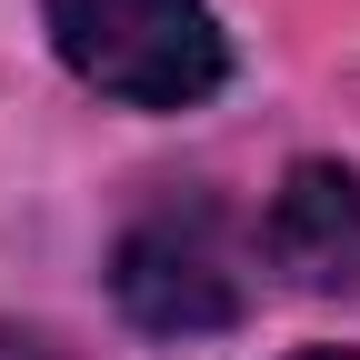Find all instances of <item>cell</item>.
Returning <instances> with one entry per match:
<instances>
[{
	"label": "cell",
	"instance_id": "obj_1",
	"mask_svg": "<svg viewBox=\"0 0 360 360\" xmlns=\"http://www.w3.org/2000/svg\"><path fill=\"white\" fill-rule=\"evenodd\" d=\"M51 11V51L70 80L130 110H191L231 80V40H220L210 0H40Z\"/></svg>",
	"mask_w": 360,
	"mask_h": 360
},
{
	"label": "cell",
	"instance_id": "obj_2",
	"mask_svg": "<svg viewBox=\"0 0 360 360\" xmlns=\"http://www.w3.org/2000/svg\"><path fill=\"white\" fill-rule=\"evenodd\" d=\"M110 300L141 321L150 340H210L250 310V260L240 231L210 200H160L120 231L110 250Z\"/></svg>",
	"mask_w": 360,
	"mask_h": 360
},
{
	"label": "cell",
	"instance_id": "obj_3",
	"mask_svg": "<svg viewBox=\"0 0 360 360\" xmlns=\"http://www.w3.org/2000/svg\"><path fill=\"white\" fill-rule=\"evenodd\" d=\"M260 260L290 290H360V170L290 160V180L260 210Z\"/></svg>",
	"mask_w": 360,
	"mask_h": 360
},
{
	"label": "cell",
	"instance_id": "obj_4",
	"mask_svg": "<svg viewBox=\"0 0 360 360\" xmlns=\"http://www.w3.org/2000/svg\"><path fill=\"white\" fill-rule=\"evenodd\" d=\"M0 360H51V350H40L30 330H0Z\"/></svg>",
	"mask_w": 360,
	"mask_h": 360
},
{
	"label": "cell",
	"instance_id": "obj_5",
	"mask_svg": "<svg viewBox=\"0 0 360 360\" xmlns=\"http://www.w3.org/2000/svg\"><path fill=\"white\" fill-rule=\"evenodd\" d=\"M300 360H360V350H300Z\"/></svg>",
	"mask_w": 360,
	"mask_h": 360
}]
</instances>
